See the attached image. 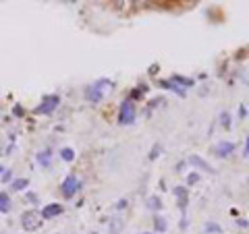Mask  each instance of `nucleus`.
I'll return each instance as SVG.
<instances>
[{
  "mask_svg": "<svg viewBox=\"0 0 249 234\" xmlns=\"http://www.w3.org/2000/svg\"><path fill=\"white\" fill-rule=\"evenodd\" d=\"M9 181H13V172L11 170H4L2 172V183H9Z\"/></svg>",
  "mask_w": 249,
  "mask_h": 234,
  "instance_id": "nucleus-22",
  "label": "nucleus"
},
{
  "mask_svg": "<svg viewBox=\"0 0 249 234\" xmlns=\"http://www.w3.org/2000/svg\"><path fill=\"white\" fill-rule=\"evenodd\" d=\"M170 81L177 83L178 87H193V83H196L193 79H189V77H183V75H173V77H170Z\"/></svg>",
  "mask_w": 249,
  "mask_h": 234,
  "instance_id": "nucleus-11",
  "label": "nucleus"
},
{
  "mask_svg": "<svg viewBox=\"0 0 249 234\" xmlns=\"http://www.w3.org/2000/svg\"><path fill=\"white\" fill-rule=\"evenodd\" d=\"M189 164H191V166H196V168H199V170H206V172H210V174H216V168L210 166V164L204 158H199V155H191Z\"/></svg>",
  "mask_w": 249,
  "mask_h": 234,
  "instance_id": "nucleus-8",
  "label": "nucleus"
},
{
  "mask_svg": "<svg viewBox=\"0 0 249 234\" xmlns=\"http://www.w3.org/2000/svg\"><path fill=\"white\" fill-rule=\"evenodd\" d=\"M160 155V145H154L152 147V153H150V160H156Z\"/></svg>",
  "mask_w": 249,
  "mask_h": 234,
  "instance_id": "nucleus-21",
  "label": "nucleus"
},
{
  "mask_svg": "<svg viewBox=\"0 0 249 234\" xmlns=\"http://www.w3.org/2000/svg\"><path fill=\"white\" fill-rule=\"evenodd\" d=\"M123 228V220H119V217H114L112 224H110V234H119Z\"/></svg>",
  "mask_w": 249,
  "mask_h": 234,
  "instance_id": "nucleus-18",
  "label": "nucleus"
},
{
  "mask_svg": "<svg viewBox=\"0 0 249 234\" xmlns=\"http://www.w3.org/2000/svg\"><path fill=\"white\" fill-rule=\"evenodd\" d=\"M235 143L232 141H218L214 145V155H218V158H229V155L235 151Z\"/></svg>",
  "mask_w": 249,
  "mask_h": 234,
  "instance_id": "nucleus-6",
  "label": "nucleus"
},
{
  "mask_svg": "<svg viewBox=\"0 0 249 234\" xmlns=\"http://www.w3.org/2000/svg\"><path fill=\"white\" fill-rule=\"evenodd\" d=\"M25 199L31 201V203H37V195L36 193H25Z\"/></svg>",
  "mask_w": 249,
  "mask_h": 234,
  "instance_id": "nucleus-23",
  "label": "nucleus"
},
{
  "mask_svg": "<svg viewBox=\"0 0 249 234\" xmlns=\"http://www.w3.org/2000/svg\"><path fill=\"white\" fill-rule=\"evenodd\" d=\"M204 232H206V234H220L222 228H220V226H218L216 222H208V224L204 226Z\"/></svg>",
  "mask_w": 249,
  "mask_h": 234,
  "instance_id": "nucleus-15",
  "label": "nucleus"
},
{
  "mask_svg": "<svg viewBox=\"0 0 249 234\" xmlns=\"http://www.w3.org/2000/svg\"><path fill=\"white\" fill-rule=\"evenodd\" d=\"M183 170H185V162H178L177 164V172H183Z\"/></svg>",
  "mask_w": 249,
  "mask_h": 234,
  "instance_id": "nucleus-28",
  "label": "nucleus"
},
{
  "mask_svg": "<svg viewBox=\"0 0 249 234\" xmlns=\"http://www.w3.org/2000/svg\"><path fill=\"white\" fill-rule=\"evenodd\" d=\"M13 112H15V116H23V114H25V112H23V108H21V106H15V110H13Z\"/></svg>",
  "mask_w": 249,
  "mask_h": 234,
  "instance_id": "nucleus-27",
  "label": "nucleus"
},
{
  "mask_svg": "<svg viewBox=\"0 0 249 234\" xmlns=\"http://www.w3.org/2000/svg\"><path fill=\"white\" fill-rule=\"evenodd\" d=\"M154 228H156V232H160V234H164V232L168 230V224H166V217H162V216H158V214H156V217H154Z\"/></svg>",
  "mask_w": 249,
  "mask_h": 234,
  "instance_id": "nucleus-12",
  "label": "nucleus"
},
{
  "mask_svg": "<svg viewBox=\"0 0 249 234\" xmlns=\"http://www.w3.org/2000/svg\"><path fill=\"white\" fill-rule=\"evenodd\" d=\"M42 212H37V209H29V212H23L21 216V228L25 232H36L42 228Z\"/></svg>",
  "mask_w": 249,
  "mask_h": 234,
  "instance_id": "nucleus-2",
  "label": "nucleus"
},
{
  "mask_svg": "<svg viewBox=\"0 0 249 234\" xmlns=\"http://www.w3.org/2000/svg\"><path fill=\"white\" fill-rule=\"evenodd\" d=\"M197 183H199V174H197V172H191L189 176H187V184H189V186L197 184Z\"/></svg>",
  "mask_w": 249,
  "mask_h": 234,
  "instance_id": "nucleus-20",
  "label": "nucleus"
},
{
  "mask_svg": "<svg viewBox=\"0 0 249 234\" xmlns=\"http://www.w3.org/2000/svg\"><path fill=\"white\" fill-rule=\"evenodd\" d=\"M62 214V205L60 203H48L42 207V217L44 220H54V217H58Z\"/></svg>",
  "mask_w": 249,
  "mask_h": 234,
  "instance_id": "nucleus-7",
  "label": "nucleus"
},
{
  "mask_svg": "<svg viewBox=\"0 0 249 234\" xmlns=\"http://www.w3.org/2000/svg\"><path fill=\"white\" fill-rule=\"evenodd\" d=\"M50 158H52L50 150H44V151L37 153V162H40L42 166H50Z\"/></svg>",
  "mask_w": 249,
  "mask_h": 234,
  "instance_id": "nucleus-14",
  "label": "nucleus"
},
{
  "mask_svg": "<svg viewBox=\"0 0 249 234\" xmlns=\"http://www.w3.org/2000/svg\"><path fill=\"white\" fill-rule=\"evenodd\" d=\"M13 209V201H11V195L6 191H0V214H9Z\"/></svg>",
  "mask_w": 249,
  "mask_h": 234,
  "instance_id": "nucleus-9",
  "label": "nucleus"
},
{
  "mask_svg": "<svg viewBox=\"0 0 249 234\" xmlns=\"http://www.w3.org/2000/svg\"><path fill=\"white\" fill-rule=\"evenodd\" d=\"M79 191H81V181H79V176H75V174H69L60 184V193L65 195L67 199L75 197Z\"/></svg>",
  "mask_w": 249,
  "mask_h": 234,
  "instance_id": "nucleus-4",
  "label": "nucleus"
},
{
  "mask_svg": "<svg viewBox=\"0 0 249 234\" xmlns=\"http://www.w3.org/2000/svg\"><path fill=\"white\" fill-rule=\"evenodd\" d=\"M106 85L108 87H112V81H108V79H98L96 83H91L88 89H85V100L91 104H100L102 102V98H104V89H106Z\"/></svg>",
  "mask_w": 249,
  "mask_h": 234,
  "instance_id": "nucleus-1",
  "label": "nucleus"
},
{
  "mask_svg": "<svg viewBox=\"0 0 249 234\" xmlns=\"http://www.w3.org/2000/svg\"><path fill=\"white\" fill-rule=\"evenodd\" d=\"M60 158L65 162H73L75 160V151L71 150V147H62V150H60Z\"/></svg>",
  "mask_w": 249,
  "mask_h": 234,
  "instance_id": "nucleus-16",
  "label": "nucleus"
},
{
  "mask_svg": "<svg viewBox=\"0 0 249 234\" xmlns=\"http://www.w3.org/2000/svg\"><path fill=\"white\" fill-rule=\"evenodd\" d=\"M2 172H4V168H2V166H0V174H2Z\"/></svg>",
  "mask_w": 249,
  "mask_h": 234,
  "instance_id": "nucleus-30",
  "label": "nucleus"
},
{
  "mask_svg": "<svg viewBox=\"0 0 249 234\" xmlns=\"http://www.w3.org/2000/svg\"><path fill=\"white\" fill-rule=\"evenodd\" d=\"M220 124L224 129H231V114L229 112H222L220 114Z\"/></svg>",
  "mask_w": 249,
  "mask_h": 234,
  "instance_id": "nucleus-19",
  "label": "nucleus"
},
{
  "mask_svg": "<svg viewBox=\"0 0 249 234\" xmlns=\"http://www.w3.org/2000/svg\"><path fill=\"white\" fill-rule=\"evenodd\" d=\"M27 184H29L27 178H15V181L11 183V191L21 193V191H25V189H27Z\"/></svg>",
  "mask_w": 249,
  "mask_h": 234,
  "instance_id": "nucleus-13",
  "label": "nucleus"
},
{
  "mask_svg": "<svg viewBox=\"0 0 249 234\" xmlns=\"http://www.w3.org/2000/svg\"><path fill=\"white\" fill-rule=\"evenodd\" d=\"M58 104H60V98L56 96V93L44 96L42 102H40V106L36 108V114H52V112L58 108Z\"/></svg>",
  "mask_w": 249,
  "mask_h": 234,
  "instance_id": "nucleus-5",
  "label": "nucleus"
},
{
  "mask_svg": "<svg viewBox=\"0 0 249 234\" xmlns=\"http://www.w3.org/2000/svg\"><path fill=\"white\" fill-rule=\"evenodd\" d=\"M137 118V108H135V102L133 100H124L119 108V124H133Z\"/></svg>",
  "mask_w": 249,
  "mask_h": 234,
  "instance_id": "nucleus-3",
  "label": "nucleus"
},
{
  "mask_svg": "<svg viewBox=\"0 0 249 234\" xmlns=\"http://www.w3.org/2000/svg\"><path fill=\"white\" fill-rule=\"evenodd\" d=\"M127 205H129V201L127 199H121L119 203H116V209H127Z\"/></svg>",
  "mask_w": 249,
  "mask_h": 234,
  "instance_id": "nucleus-24",
  "label": "nucleus"
},
{
  "mask_svg": "<svg viewBox=\"0 0 249 234\" xmlns=\"http://www.w3.org/2000/svg\"><path fill=\"white\" fill-rule=\"evenodd\" d=\"M145 234H152V232H145Z\"/></svg>",
  "mask_w": 249,
  "mask_h": 234,
  "instance_id": "nucleus-31",
  "label": "nucleus"
},
{
  "mask_svg": "<svg viewBox=\"0 0 249 234\" xmlns=\"http://www.w3.org/2000/svg\"><path fill=\"white\" fill-rule=\"evenodd\" d=\"M243 155L249 158V135H247V141H245V147H243Z\"/></svg>",
  "mask_w": 249,
  "mask_h": 234,
  "instance_id": "nucleus-25",
  "label": "nucleus"
},
{
  "mask_svg": "<svg viewBox=\"0 0 249 234\" xmlns=\"http://www.w3.org/2000/svg\"><path fill=\"white\" fill-rule=\"evenodd\" d=\"M158 85H160V87H164V89H170V91H175L177 93V96H181V98H185V89L183 87H178V85L177 83H173V81H166V79H162V81H158Z\"/></svg>",
  "mask_w": 249,
  "mask_h": 234,
  "instance_id": "nucleus-10",
  "label": "nucleus"
},
{
  "mask_svg": "<svg viewBox=\"0 0 249 234\" xmlns=\"http://www.w3.org/2000/svg\"><path fill=\"white\" fill-rule=\"evenodd\" d=\"M245 114H247V110H245L243 106H241V108H239V116H245Z\"/></svg>",
  "mask_w": 249,
  "mask_h": 234,
  "instance_id": "nucleus-29",
  "label": "nucleus"
},
{
  "mask_svg": "<svg viewBox=\"0 0 249 234\" xmlns=\"http://www.w3.org/2000/svg\"><path fill=\"white\" fill-rule=\"evenodd\" d=\"M147 207L154 209V212H158V209H162V201L156 197V195H152V197L147 199Z\"/></svg>",
  "mask_w": 249,
  "mask_h": 234,
  "instance_id": "nucleus-17",
  "label": "nucleus"
},
{
  "mask_svg": "<svg viewBox=\"0 0 249 234\" xmlns=\"http://www.w3.org/2000/svg\"><path fill=\"white\" fill-rule=\"evenodd\" d=\"M237 226H243V228H249V222H247V220H243V217H239V220H237Z\"/></svg>",
  "mask_w": 249,
  "mask_h": 234,
  "instance_id": "nucleus-26",
  "label": "nucleus"
}]
</instances>
